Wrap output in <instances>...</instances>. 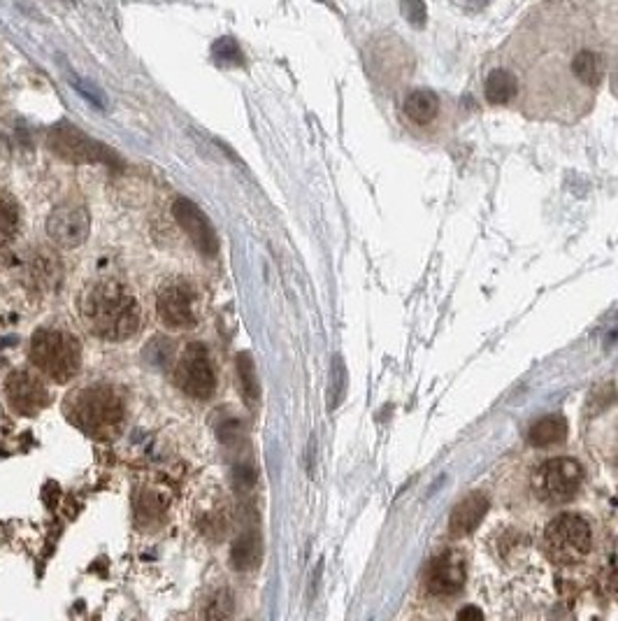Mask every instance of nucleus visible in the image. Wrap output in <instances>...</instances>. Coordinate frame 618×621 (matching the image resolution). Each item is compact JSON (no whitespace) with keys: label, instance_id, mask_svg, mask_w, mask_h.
Wrapping results in <instances>:
<instances>
[{"label":"nucleus","instance_id":"1","mask_svg":"<svg viewBox=\"0 0 618 621\" xmlns=\"http://www.w3.org/2000/svg\"><path fill=\"white\" fill-rule=\"evenodd\" d=\"M500 65L517 81V100L539 93L563 98L565 114L586 112L604 77V54L586 16L567 7H537L498 52Z\"/></svg>","mask_w":618,"mask_h":621},{"label":"nucleus","instance_id":"2","mask_svg":"<svg viewBox=\"0 0 618 621\" xmlns=\"http://www.w3.org/2000/svg\"><path fill=\"white\" fill-rule=\"evenodd\" d=\"M80 314L87 329L108 342L126 340L140 326V305L135 296L112 280L93 282L81 291Z\"/></svg>","mask_w":618,"mask_h":621},{"label":"nucleus","instance_id":"3","mask_svg":"<svg viewBox=\"0 0 618 621\" xmlns=\"http://www.w3.org/2000/svg\"><path fill=\"white\" fill-rule=\"evenodd\" d=\"M71 398L68 419L89 435L109 438L124 422V403L114 394V389L105 384H93V387L77 391Z\"/></svg>","mask_w":618,"mask_h":621},{"label":"nucleus","instance_id":"4","mask_svg":"<svg viewBox=\"0 0 618 621\" xmlns=\"http://www.w3.org/2000/svg\"><path fill=\"white\" fill-rule=\"evenodd\" d=\"M31 358L49 379L63 384L80 373V340L68 330L40 329L33 333Z\"/></svg>","mask_w":618,"mask_h":621},{"label":"nucleus","instance_id":"5","mask_svg":"<svg viewBox=\"0 0 618 621\" xmlns=\"http://www.w3.org/2000/svg\"><path fill=\"white\" fill-rule=\"evenodd\" d=\"M593 530L579 514H560L544 530V551L558 566H575L591 554Z\"/></svg>","mask_w":618,"mask_h":621},{"label":"nucleus","instance_id":"6","mask_svg":"<svg viewBox=\"0 0 618 621\" xmlns=\"http://www.w3.org/2000/svg\"><path fill=\"white\" fill-rule=\"evenodd\" d=\"M47 147L68 163H105V166L121 167V161L109 147L93 140L71 124H59L49 130Z\"/></svg>","mask_w":618,"mask_h":621},{"label":"nucleus","instance_id":"7","mask_svg":"<svg viewBox=\"0 0 618 621\" xmlns=\"http://www.w3.org/2000/svg\"><path fill=\"white\" fill-rule=\"evenodd\" d=\"M584 468L570 456L548 459L532 475V492L547 502H567L579 492Z\"/></svg>","mask_w":618,"mask_h":621},{"label":"nucleus","instance_id":"8","mask_svg":"<svg viewBox=\"0 0 618 621\" xmlns=\"http://www.w3.org/2000/svg\"><path fill=\"white\" fill-rule=\"evenodd\" d=\"M177 387L195 400H210L216 391V373L212 366L210 351L203 342H191L184 349L175 370Z\"/></svg>","mask_w":618,"mask_h":621},{"label":"nucleus","instance_id":"9","mask_svg":"<svg viewBox=\"0 0 618 621\" xmlns=\"http://www.w3.org/2000/svg\"><path fill=\"white\" fill-rule=\"evenodd\" d=\"M157 312L167 329H194L195 326V291L184 280L166 282L158 291Z\"/></svg>","mask_w":618,"mask_h":621},{"label":"nucleus","instance_id":"10","mask_svg":"<svg viewBox=\"0 0 618 621\" xmlns=\"http://www.w3.org/2000/svg\"><path fill=\"white\" fill-rule=\"evenodd\" d=\"M89 231H91V216L84 205L65 203V205L54 207L47 216V235L63 249H75L84 244Z\"/></svg>","mask_w":618,"mask_h":621},{"label":"nucleus","instance_id":"11","mask_svg":"<svg viewBox=\"0 0 618 621\" xmlns=\"http://www.w3.org/2000/svg\"><path fill=\"white\" fill-rule=\"evenodd\" d=\"M173 215L177 219L179 226L184 228L191 243L195 244L200 254L207 259H214L219 254V235H216L214 226H212L210 216L204 215L194 200L177 198L173 205Z\"/></svg>","mask_w":618,"mask_h":621},{"label":"nucleus","instance_id":"12","mask_svg":"<svg viewBox=\"0 0 618 621\" xmlns=\"http://www.w3.org/2000/svg\"><path fill=\"white\" fill-rule=\"evenodd\" d=\"M5 394L12 410L24 416H35L49 403L47 387L35 375L26 373V370H16L7 377Z\"/></svg>","mask_w":618,"mask_h":621},{"label":"nucleus","instance_id":"13","mask_svg":"<svg viewBox=\"0 0 618 621\" xmlns=\"http://www.w3.org/2000/svg\"><path fill=\"white\" fill-rule=\"evenodd\" d=\"M468 578V570H465V561L456 554H442L435 561L431 563L428 573H425V587L433 596H452L456 591L462 589Z\"/></svg>","mask_w":618,"mask_h":621},{"label":"nucleus","instance_id":"14","mask_svg":"<svg viewBox=\"0 0 618 621\" xmlns=\"http://www.w3.org/2000/svg\"><path fill=\"white\" fill-rule=\"evenodd\" d=\"M403 117L414 129H428L442 117V98L433 89H414L403 100Z\"/></svg>","mask_w":618,"mask_h":621},{"label":"nucleus","instance_id":"15","mask_svg":"<svg viewBox=\"0 0 618 621\" xmlns=\"http://www.w3.org/2000/svg\"><path fill=\"white\" fill-rule=\"evenodd\" d=\"M486 512H489V501H486V496L472 493V496L458 502L456 510H453L452 517H449V533L456 535V538L472 533V530L481 524V519L486 517Z\"/></svg>","mask_w":618,"mask_h":621},{"label":"nucleus","instance_id":"16","mask_svg":"<svg viewBox=\"0 0 618 621\" xmlns=\"http://www.w3.org/2000/svg\"><path fill=\"white\" fill-rule=\"evenodd\" d=\"M263 547H261V535L256 529H247L237 535L231 547V566L240 573H247L261 563Z\"/></svg>","mask_w":618,"mask_h":621},{"label":"nucleus","instance_id":"17","mask_svg":"<svg viewBox=\"0 0 618 621\" xmlns=\"http://www.w3.org/2000/svg\"><path fill=\"white\" fill-rule=\"evenodd\" d=\"M24 268H26V275L31 280V284H38V287H54L59 282V261L56 256H52L49 252H43V247H38L35 252L28 254V259L24 261Z\"/></svg>","mask_w":618,"mask_h":621},{"label":"nucleus","instance_id":"18","mask_svg":"<svg viewBox=\"0 0 618 621\" xmlns=\"http://www.w3.org/2000/svg\"><path fill=\"white\" fill-rule=\"evenodd\" d=\"M567 435V422L560 415H548L537 419L528 431V443L535 447H551L556 443H563Z\"/></svg>","mask_w":618,"mask_h":621},{"label":"nucleus","instance_id":"19","mask_svg":"<svg viewBox=\"0 0 618 621\" xmlns=\"http://www.w3.org/2000/svg\"><path fill=\"white\" fill-rule=\"evenodd\" d=\"M237 377H240V389H242L244 403L247 407H256L261 398V387H259V375H256V366H253V358L249 351L237 354Z\"/></svg>","mask_w":618,"mask_h":621},{"label":"nucleus","instance_id":"20","mask_svg":"<svg viewBox=\"0 0 618 621\" xmlns=\"http://www.w3.org/2000/svg\"><path fill=\"white\" fill-rule=\"evenodd\" d=\"M19 231V205L7 191H0V247L10 244Z\"/></svg>","mask_w":618,"mask_h":621},{"label":"nucleus","instance_id":"21","mask_svg":"<svg viewBox=\"0 0 618 621\" xmlns=\"http://www.w3.org/2000/svg\"><path fill=\"white\" fill-rule=\"evenodd\" d=\"M212 56L219 65H240L242 63V49L233 38H219L212 44Z\"/></svg>","mask_w":618,"mask_h":621},{"label":"nucleus","instance_id":"22","mask_svg":"<svg viewBox=\"0 0 618 621\" xmlns=\"http://www.w3.org/2000/svg\"><path fill=\"white\" fill-rule=\"evenodd\" d=\"M233 607H235V600L228 589L214 591V596L210 598L207 607H204V616L207 619H228L233 615Z\"/></svg>","mask_w":618,"mask_h":621},{"label":"nucleus","instance_id":"23","mask_svg":"<svg viewBox=\"0 0 618 621\" xmlns=\"http://www.w3.org/2000/svg\"><path fill=\"white\" fill-rule=\"evenodd\" d=\"M173 354H175V345H173V340H167V338H154L145 349V358L151 363V366H157V368H166L167 363H170V358H173Z\"/></svg>","mask_w":618,"mask_h":621},{"label":"nucleus","instance_id":"24","mask_svg":"<svg viewBox=\"0 0 618 621\" xmlns=\"http://www.w3.org/2000/svg\"><path fill=\"white\" fill-rule=\"evenodd\" d=\"M403 14L416 28H421L425 24V7L421 0H403Z\"/></svg>","mask_w":618,"mask_h":621},{"label":"nucleus","instance_id":"25","mask_svg":"<svg viewBox=\"0 0 618 621\" xmlns=\"http://www.w3.org/2000/svg\"><path fill=\"white\" fill-rule=\"evenodd\" d=\"M342 387H345V368H342V358H335L333 382H330V407H335L342 400Z\"/></svg>","mask_w":618,"mask_h":621},{"label":"nucleus","instance_id":"26","mask_svg":"<svg viewBox=\"0 0 618 621\" xmlns=\"http://www.w3.org/2000/svg\"><path fill=\"white\" fill-rule=\"evenodd\" d=\"M71 84H75L77 91H80L84 98H89V100H91V103L96 105V108H100V110L105 108V103H102V96H100V91H98V89H93V87L89 89L87 84H84V81H81V80H77L75 75H71Z\"/></svg>","mask_w":618,"mask_h":621},{"label":"nucleus","instance_id":"27","mask_svg":"<svg viewBox=\"0 0 618 621\" xmlns=\"http://www.w3.org/2000/svg\"><path fill=\"white\" fill-rule=\"evenodd\" d=\"M458 7H462V10H468V12H479V10H484L486 5H489L490 0H453Z\"/></svg>","mask_w":618,"mask_h":621},{"label":"nucleus","instance_id":"28","mask_svg":"<svg viewBox=\"0 0 618 621\" xmlns=\"http://www.w3.org/2000/svg\"><path fill=\"white\" fill-rule=\"evenodd\" d=\"M468 616H474V619H484V612L477 610V607H465V610L458 612V619H468Z\"/></svg>","mask_w":618,"mask_h":621}]
</instances>
